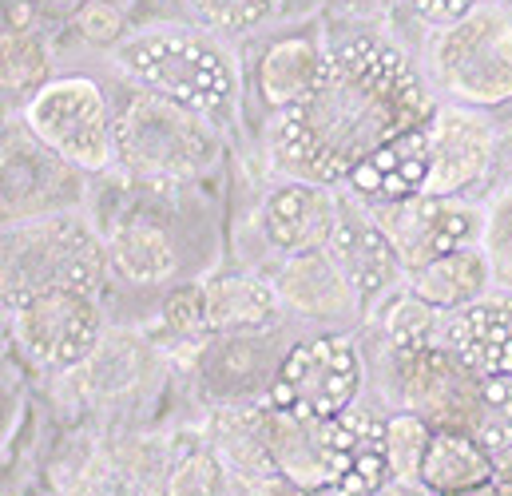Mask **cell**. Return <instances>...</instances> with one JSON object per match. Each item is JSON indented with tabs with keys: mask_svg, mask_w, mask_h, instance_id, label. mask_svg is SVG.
Wrapping results in <instances>:
<instances>
[{
	"mask_svg": "<svg viewBox=\"0 0 512 496\" xmlns=\"http://www.w3.org/2000/svg\"><path fill=\"white\" fill-rule=\"evenodd\" d=\"M72 28H76L88 44L108 48V52H112V48H116V44L131 32L128 24H124V16H120V8H112L108 0H88V4L76 12Z\"/></svg>",
	"mask_w": 512,
	"mask_h": 496,
	"instance_id": "31",
	"label": "cell"
},
{
	"mask_svg": "<svg viewBox=\"0 0 512 496\" xmlns=\"http://www.w3.org/2000/svg\"><path fill=\"white\" fill-rule=\"evenodd\" d=\"M120 163L147 187L199 183L223 159V131L215 120L195 116L163 96L131 88L116 108Z\"/></svg>",
	"mask_w": 512,
	"mask_h": 496,
	"instance_id": "3",
	"label": "cell"
},
{
	"mask_svg": "<svg viewBox=\"0 0 512 496\" xmlns=\"http://www.w3.org/2000/svg\"><path fill=\"white\" fill-rule=\"evenodd\" d=\"M378 330H382L385 346L397 354H417V350H433L441 346V330H445V314L433 310L429 302H421L413 290H405V282L378 306Z\"/></svg>",
	"mask_w": 512,
	"mask_h": 496,
	"instance_id": "23",
	"label": "cell"
},
{
	"mask_svg": "<svg viewBox=\"0 0 512 496\" xmlns=\"http://www.w3.org/2000/svg\"><path fill=\"white\" fill-rule=\"evenodd\" d=\"M20 124L28 127L52 155L84 175H104L120 163L116 151V104L108 88L88 72L52 76L24 108Z\"/></svg>",
	"mask_w": 512,
	"mask_h": 496,
	"instance_id": "6",
	"label": "cell"
},
{
	"mask_svg": "<svg viewBox=\"0 0 512 496\" xmlns=\"http://www.w3.org/2000/svg\"><path fill=\"white\" fill-rule=\"evenodd\" d=\"M481 0H393V12H401L409 24H417L425 36L453 28L457 20H465Z\"/></svg>",
	"mask_w": 512,
	"mask_h": 496,
	"instance_id": "30",
	"label": "cell"
},
{
	"mask_svg": "<svg viewBox=\"0 0 512 496\" xmlns=\"http://www.w3.org/2000/svg\"><path fill=\"white\" fill-rule=\"evenodd\" d=\"M4 302L8 338L36 370H76L100 350V298L80 290H40Z\"/></svg>",
	"mask_w": 512,
	"mask_h": 496,
	"instance_id": "9",
	"label": "cell"
},
{
	"mask_svg": "<svg viewBox=\"0 0 512 496\" xmlns=\"http://www.w3.org/2000/svg\"><path fill=\"white\" fill-rule=\"evenodd\" d=\"M274 286H278L282 306H290V310H298L306 318L362 314L358 302H354V294H350V286L342 282V274L326 258V250L282 258V266L274 270Z\"/></svg>",
	"mask_w": 512,
	"mask_h": 496,
	"instance_id": "20",
	"label": "cell"
},
{
	"mask_svg": "<svg viewBox=\"0 0 512 496\" xmlns=\"http://www.w3.org/2000/svg\"><path fill=\"white\" fill-rule=\"evenodd\" d=\"M342 207H346V195L338 187L310 183V179H286L262 203V215H258L262 239L282 258L322 250L342 219Z\"/></svg>",
	"mask_w": 512,
	"mask_h": 496,
	"instance_id": "14",
	"label": "cell"
},
{
	"mask_svg": "<svg viewBox=\"0 0 512 496\" xmlns=\"http://www.w3.org/2000/svg\"><path fill=\"white\" fill-rule=\"evenodd\" d=\"M330 40L318 24L306 28H282L274 32L255 56L251 84H255L258 104L266 108L270 120L286 116L294 104L306 100V92L318 84L322 64H326Z\"/></svg>",
	"mask_w": 512,
	"mask_h": 496,
	"instance_id": "15",
	"label": "cell"
},
{
	"mask_svg": "<svg viewBox=\"0 0 512 496\" xmlns=\"http://www.w3.org/2000/svg\"><path fill=\"white\" fill-rule=\"evenodd\" d=\"M155 334L175 342V346L215 342L211 318H207V290H203V282H183V286H175L163 298V306L155 314Z\"/></svg>",
	"mask_w": 512,
	"mask_h": 496,
	"instance_id": "26",
	"label": "cell"
},
{
	"mask_svg": "<svg viewBox=\"0 0 512 496\" xmlns=\"http://www.w3.org/2000/svg\"><path fill=\"white\" fill-rule=\"evenodd\" d=\"M437 96L401 40L354 28L330 40L318 84L270 120V155L290 179L346 187L358 163L437 116Z\"/></svg>",
	"mask_w": 512,
	"mask_h": 496,
	"instance_id": "1",
	"label": "cell"
},
{
	"mask_svg": "<svg viewBox=\"0 0 512 496\" xmlns=\"http://www.w3.org/2000/svg\"><path fill=\"white\" fill-rule=\"evenodd\" d=\"M497 481L512 485V445L505 449V453H497Z\"/></svg>",
	"mask_w": 512,
	"mask_h": 496,
	"instance_id": "33",
	"label": "cell"
},
{
	"mask_svg": "<svg viewBox=\"0 0 512 496\" xmlns=\"http://www.w3.org/2000/svg\"><path fill=\"white\" fill-rule=\"evenodd\" d=\"M481 250L493 266L497 290L512 294V187H501L485 207V235Z\"/></svg>",
	"mask_w": 512,
	"mask_h": 496,
	"instance_id": "28",
	"label": "cell"
},
{
	"mask_svg": "<svg viewBox=\"0 0 512 496\" xmlns=\"http://www.w3.org/2000/svg\"><path fill=\"white\" fill-rule=\"evenodd\" d=\"M108 270H116L131 286H159L179 274V247L171 231L147 215V211H124L104 231Z\"/></svg>",
	"mask_w": 512,
	"mask_h": 496,
	"instance_id": "18",
	"label": "cell"
},
{
	"mask_svg": "<svg viewBox=\"0 0 512 496\" xmlns=\"http://www.w3.org/2000/svg\"><path fill=\"white\" fill-rule=\"evenodd\" d=\"M429 167L433 163H429V124H425L397 135L393 143L378 147L366 163H358L354 175L346 179V191L366 207L421 199L429 187Z\"/></svg>",
	"mask_w": 512,
	"mask_h": 496,
	"instance_id": "17",
	"label": "cell"
},
{
	"mask_svg": "<svg viewBox=\"0 0 512 496\" xmlns=\"http://www.w3.org/2000/svg\"><path fill=\"white\" fill-rule=\"evenodd\" d=\"M52 80V44L44 28L4 32V96L20 108Z\"/></svg>",
	"mask_w": 512,
	"mask_h": 496,
	"instance_id": "24",
	"label": "cell"
},
{
	"mask_svg": "<svg viewBox=\"0 0 512 496\" xmlns=\"http://www.w3.org/2000/svg\"><path fill=\"white\" fill-rule=\"evenodd\" d=\"M76 167H68L60 155H52L24 124H8L4 139V211L8 223L24 219H44V215H64L80 195L84 183H76Z\"/></svg>",
	"mask_w": 512,
	"mask_h": 496,
	"instance_id": "13",
	"label": "cell"
},
{
	"mask_svg": "<svg viewBox=\"0 0 512 496\" xmlns=\"http://www.w3.org/2000/svg\"><path fill=\"white\" fill-rule=\"evenodd\" d=\"M354 409V405H350ZM350 409L334 421H302L290 413H278L270 405H255V425L262 449L270 457V469L282 489L290 493H334L354 461L358 429Z\"/></svg>",
	"mask_w": 512,
	"mask_h": 496,
	"instance_id": "8",
	"label": "cell"
},
{
	"mask_svg": "<svg viewBox=\"0 0 512 496\" xmlns=\"http://www.w3.org/2000/svg\"><path fill=\"white\" fill-rule=\"evenodd\" d=\"M429 441H433V425L421 413L397 409L393 417H385V457L393 481H421Z\"/></svg>",
	"mask_w": 512,
	"mask_h": 496,
	"instance_id": "27",
	"label": "cell"
},
{
	"mask_svg": "<svg viewBox=\"0 0 512 496\" xmlns=\"http://www.w3.org/2000/svg\"><path fill=\"white\" fill-rule=\"evenodd\" d=\"M457 496H505V485L501 481H489L481 489H469V493H457Z\"/></svg>",
	"mask_w": 512,
	"mask_h": 496,
	"instance_id": "34",
	"label": "cell"
},
{
	"mask_svg": "<svg viewBox=\"0 0 512 496\" xmlns=\"http://www.w3.org/2000/svg\"><path fill=\"white\" fill-rule=\"evenodd\" d=\"M286 0H183L191 24L223 36V40H247L262 28H270L282 16Z\"/></svg>",
	"mask_w": 512,
	"mask_h": 496,
	"instance_id": "25",
	"label": "cell"
},
{
	"mask_svg": "<svg viewBox=\"0 0 512 496\" xmlns=\"http://www.w3.org/2000/svg\"><path fill=\"white\" fill-rule=\"evenodd\" d=\"M433 84L449 104L501 112L512 104V8L481 0L465 20L429 36Z\"/></svg>",
	"mask_w": 512,
	"mask_h": 496,
	"instance_id": "4",
	"label": "cell"
},
{
	"mask_svg": "<svg viewBox=\"0 0 512 496\" xmlns=\"http://www.w3.org/2000/svg\"><path fill=\"white\" fill-rule=\"evenodd\" d=\"M219 485H223L219 457L207 453V449H191L167 473L163 496H219Z\"/></svg>",
	"mask_w": 512,
	"mask_h": 496,
	"instance_id": "29",
	"label": "cell"
},
{
	"mask_svg": "<svg viewBox=\"0 0 512 496\" xmlns=\"http://www.w3.org/2000/svg\"><path fill=\"white\" fill-rule=\"evenodd\" d=\"M362 389V350L350 334L330 330L306 342H294L282 354L262 405L302 417V421H334L342 417Z\"/></svg>",
	"mask_w": 512,
	"mask_h": 496,
	"instance_id": "7",
	"label": "cell"
},
{
	"mask_svg": "<svg viewBox=\"0 0 512 496\" xmlns=\"http://www.w3.org/2000/svg\"><path fill=\"white\" fill-rule=\"evenodd\" d=\"M112 64L131 88L163 96L215 124H227L243 104V60L231 40L191 20L131 28L112 48Z\"/></svg>",
	"mask_w": 512,
	"mask_h": 496,
	"instance_id": "2",
	"label": "cell"
},
{
	"mask_svg": "<svg viewBox=\"0 0 512 496\" xmlns=\"http://www.w3.org/2000/svg\"><path fill=\"white\" fill-rule=\"evenodd\" d=\"M441 346L477 377H512V294L493 290L489 298L445 314Z\"/></svg>",
	"mask_w": 512,
	"mask_h": 496,
	"instance_id": "16",
	"label": "cell"
},
{
	"mask_svg": "<svg viewBox=\"0 0 512 496\" xmlns=\"http://www.w3.org/2000/svg\"><path fill=\"white\" fill-rule=\"evenodd\" d=\"M374 496H437V493H429L421 481H385Z\"/></svg>",
	"mask_w": 512,
	"mask_h": 496,
	"instance_id": "32",
	"label": "cell"
},
{
	"mask_svg": "<svg viewBox=\"0 0 512 496\" xmlns=\"http://www.w3.org/2000/svg\"><path fill=\"white\" fill-rule=\"evenodd\" d=\"M501 135L485 120V112L441 104L429 120V187L433 199H469L481 191L497 167Z\"/></svg>",
	"mask_w": 512,
	"mask_h": 496,
	"instance_id": "11",
	"label": "cell"
},
{
	"mask_svg": "<svg viewBox=\"0 0 512 496\" xmlns=\"http://www.w3.org/2000/svg\"><path fill=\"white\" fill-rule=\"evenodd\" d=\"M203 290H207V318H211V334L215 338L266 334L282 314V298H278L274 278L231 270V274L207 278Z\"/></svg>",
	"mask_w": 512,
	"mask_h": 496,
	"instance_id": "19",
	"label": "cell"
},
{
	"mask_svg": "<svg viewBox=\"0 0 512 496\" xmlns=\"http://www.w3.org/2000/svg\"><path fill=\"white\" fill-rule=\"evenodd\" d=\"M405 290H413L421 302H429L441 314H457V310L489 298L497 290V282H493V266H489L485 250L465 247L421 266V270H409Z\"/></svg>",
	"mask_w": 512,
	"mask_h": 496,
	"instance_id": "21",
	"label": "cell"
},
{
	"mask_svg": "<svg viewBox=\"0 0 512 496\" xmlns=\"http://www.w3.org/2000/svg\"><path fill=\"white\" fill-rule=\"evenodd\" d=\"M108 274L104 239L80 215H44L8 223L4 235V298L40 290H80L100 298Z\"/></svg>",
	"mask_w": 512,
	"mask_h": 496,
	"instance_id": "5",
	"label": "cell"
},
{
	"mask_svg": "<svg viewBox=\"0 0 512 496\" xmlns=\"http://www.w3.org/2000/svg\"><path fill=\"white\" fill-rule=\"evenodd\" d=\"M497 4H505V8H512V0H497Z\"/></svg>",
	"mask_w": 512,
	"mask_h": 496,
	"instance_id": "35",
	"label": "cell"
},
{
	"mask_svg": "<svg viewBox=\"0 0 512 496\" xmlns=\"http://www.w3.org/2000/svg\"><path fill=\"white\" fill-rule=\"evenodd\" d=\"M497 481V457L465 429H433L421 485L437 496H457Z\"/></svg>",
	"mask_w": 512,
	"mask_h": 496,
	"instance_id": "22",
	"label": "cell"
},
{
	"mask_svg": "<svg viewBox=\"0 0 512 496\" xmlns=\"http://www.w3.org/2000/svg\"><path fill=\"white\" fill-rule=\"evenodd\" d=\"M322 250L334 262V270L342 274V282L350 286V294H354L362 314H378V306L405 282V266H401L393 243L374 223L370 207L358 203L350 191H346L342 219H338L334 235L326 239Z\"/></svg>",
	"mask_w": 512,
	"mask_h": 496,
	"instance_id": "12",
	"label": "cell"
},
{
	"mask_svg": "<svg viewBox=\"0 0 512 496\" xmlns=\"http://www.w3.org/2000/svg\"><path fill=\"white\" fill-rule=\"evenodd\" d=\"M374 223L393 243L405 274L421 270L445 254H457L465 247H481L485 235V207L469 199H405V203H382L370 207Z\"/></svg>",
	"mask_w": 512,
	"mask_h": 496,
	"instance_id": "10",
	"label": "cell"
}]
</instances>
